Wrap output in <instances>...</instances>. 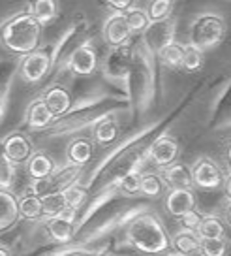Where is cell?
Returning a JSON list of instances; mask_svg holds the SVG:
<instances>
[{
    "label": "cell",
    "instance_id": "1",
    "mask_svg": "<svg viewBox=\"0 0 231 256\" xmlns=\"http://www.w3.org/2000/svg\"><path fill=\"white\" fill-rule=\"evenodd\" d=\"M124 238L128 245L145 254H162L171 247L168 230L154 213H139L134 216L126 224Z\"/></svg>",
    "mask_w": 231,
    "mask_h": 256
},
{
    "label": "cell",
    "instance_id": "2",
    "mask_svg": "<svg viewBox=\"0 0 231 256\" xmlns=\"http://www.w3.org/2000/svg\"><path fill=\"white\" fill-rule=\"evenodd\" d=\"M41 24L30 12H19L0 24V46L15 55H28L40 48Z\"/></svg>",
    "mask_w": 231,
    "mask_h": 256
},
{
    "label": "cell",
    "instance_id": "3",
    "mask_svg": "<svg viewBox=\"0 0 231 256\" xmlns=\"http://www.w3.org/2000/svg\"><path fill=\"white\" fill-rule=\"evenodd\" d=\"M226 36V19L218 14L207 12L198 16L190 24V44L198 46L200 49L216 48Z\"/></svg>",
    "mask_w": 231,
    "mask_h": 256
},
{
    "label": "cell",
    "instance_id": "4",
    "mask_svg": "<svg viewBox=\"0 0 231 256\" xmlns=\"http://www.w3.org/2000/svg\"><path fill=\"white\" fill-rule=\"evenodd\" d=\"M51 51L47 48H38L28 55H24L19 62V76L26 83H40L51 68Z\"/></svg>",
    "mask_w": 231,
    "mask_h": 256
},
{
    "label": "cell",
    "instance_id": "5",
    "mask_svg": "<svg viewBox=\"0 0 231 256\" xmlns=\"http://www.w3.org/2000/svg\"><path fill=\"white\" fill-rule=\"evenodd\" d=\"M192 183L201 190H216L224 184L220 166L209 156H201L192 166Z\"/></svg>",
    "mask_w": 231,
    "mask_h": 256
},
{
    "label": "cell",
    "instance_id": "6",
    "mask_svg": "<svg viewBox=\"0 0 231 256\" xmlns=\"http://www.w3.org/2000/svg\"><path fill=\"white\" fill-rule=\"evenodd\" d=\"M32 152H34V147H32L30 138L23 132H13L2 142V154L9 162H13L15 166L26 164V160L32 156Z\"/></svg>",
    "mask_w": 231,
    "mask_h": 256
},
{
    "label": "cell",
    "instance_id": "7",
    "mask_svg": "<svg viewBox=\"0 0 231 256\" xmlns=\"http://www.w3.org/2000/svg\"><path fill=\"white\" fill-rule=\"evenodd\" d=\"M179 151H181V147H179V142H177L175 138L164 134V136L156 138L152 142L151 149H149V156H151L152 162L158 168L164 170L168 168V166H171L173 162H177Z\"/></svg>",
    "mask_w": 231,
    "mask_h": 256
},
{
    "label": "cell",
    "instance_id": "8",
    "mask_svg": "<svg viewBox=\"0 0 231 256\" xmlns=\"http://www.w3.org/2000/svg\"><path fill=\"white\" fill-rule=\"evenodd\" d=\"M196 194L192 188H169L166 190V196H164V208L169 215L173 216H183L186 215L188 211H194L196 209Z\"/></svg>",
    "mask_w": 231,
    "mask_h": 256
},
{
    "label": "cell",
    "instance_id": "9",
    "mask_svg": "<svg viewBox=\"0 0 231 256\" xmlns=\"http://www.w3.org/2000/svg\"><path fill=\"white\" fill-rule=\"evenodd\" d=\"M132 36V30H130V24L126 21V16L124 12H117L113 14L104 24V40L107 46L111 48H120L124 46Z\"/></svg>",
    "mask_w": 231,
    "mask_h": 256
},
{
    "label": "cell",
    "instance_id": "10",
    "mask_svg": "<svg viewBox=\"0 0 231 256\" xmlns=\"http://www.w3.org/2000/svg\"><path fill=\"white\" fill-rule=\"evenodd\" d=\"M96 66H98V55H96L92 44H88V42L73 49L70 60H68V68L75 76H90L96 70Z\"/></svg>",
    "mask_w": 231,
    "mask_h": 256
},
{
    "label": "cell",
    "instance_id": "11",
    "mask_svg": "<svg viewBox=\"0 0 231 256\" xmlns=\"http://www.w3.org/2000/svg\"><path fill=\"white\" fill-rule=\"evenodd\" d=\"M43 102L53 113V117H62L64 113L70 112L72 108V92L64 85H53L43 92Z\"/></svg>",
    "mask_w": 231,
    "mask_h": 256
},
{
    "label": "cell",
    "instance_id": "12",
    "mask_svg": "<svg viewBox=\"0 0 231 256\" xmlns=\"http://www.w3.org/2000/svg\"><path fill=\"white\" fill-rule=\"evenodd\" d=\"M173 28H175V24L171 19L160 21V23H151L149 28L145 30V42L149 44V48L160 53V49H164L168 44L173 42Z\"/></svg>",
    "mask_w": 231,
    "mask_h": 256
},
{
    "label": "cell",
    "instance_id": "13",
    "mask_svg": "<svg viewBox=\"0 0 231 256\" xmlns=\"http://www.w3.org/2000/svg\"><path fill=\"white\" fill-rule=\"evenodd\" d=\"M162 177L169 188H192V168L184 162H173L171 166L162 170Z\"/></svg>",
    "mask_w": 231,
    "mask_h": 256
},
{
    "label": "cell",
    "instance_id": "14",
    "mask_svg": "<svg viewBox=\"0 0 231 256\" xmlns=\"http://www.w3.org/2000/svg\"><path fill=\"white\" fill-rule=\"evenodd\" d=\"M19 220V204L11 190L0 188V232H6Z\"/></svg>",
    "mask_w": 231,
    "mask_h": 256
},
{
    "label": "cell",
    "instance_id": "15",
    "mask_svg": "<svg viewBox=\"0 0 231 256\" xmlns=\"http://www.w3.org/2000/svg\"><path fill=\"white\" fill-rule=\"evenodd\" d=\"M55 160L49 156L47 152L34 151L32 156L26 160V174L32 181H40V179H47L53 172H55Z\"/></svg>",
    "mask_w": 231,
    "mask_h": 256
},
{
    "label": "cell",
    "instance_id": "16",
    "mask_svg": "<svg viewBox=\"0 0 231 256\" xmlns=\"http://www.w3.org/2000/svg\"><path fill=\"white\" fill-rule=\"evenodd\" d=\"M55 119L53 113L49 112V108L45 106L43 98L32 100L28 108H26V124L30 130H40L45 128L47 124H51V120Z\"/></svg>",
    "mask_w": 231,
    "mask_h": 256
},
{
    "label": "cell",
    "instance_id": "17",
    "mask_svg": "<svg viewBox=\"0 0 231 256\" xmlns=\"http://www.w3.org/2000/svg\"><path fill=\"white\" fill-rule=\"evenodd\" d=\"M45 228H47V234L51 236V240L56 241V243H68V241H72L73 232H75L73 220H68V218H64L60 215L47 218L45 220Z\"/></svg>",
    "mask_w": 231,
    "mask_h": 256
},
{
    "label": "cell",
    "instance_id": "18",
    "mask_svg": "<svg viewBox=\"0 0 231 256\" xmlns=\"http://www.w3.org/2000/svg\"><path fill=\"white\" fill-rule=\"evenodd\" d=\"M92 152H94L92 142H88L85 138H79V140L70 142L68 149H66V158H68V164H73V166L81 168L92 158Z\"/></svg>",
    "mask_w": 231,
    "mask_h": 256
},
{
    "label": "cell",
    "instance_id": "19",
    "mask_svg": "<svg viewBox=\"0 0 231 256\" xmlns=\"http://www.w3.org/2000/svg\"><path fill=\"white\" fill-rule=\"evenodd\" d=\"M171 248L175 250V254L188 256L194 252H200V236L194 230H181L171 238Z\"/></svg>",
    "mask_w": 231,
    "mask_h": 256
},
{
    "label": "cell",
    "instance_id": "20",
    "mask_svg": "<svg viewBox=\"0 0 231 256\" xmlns=\"http://www.w3.org/2000/svg\"><path fill=\"white\" fill-rule=\"evenodd\" d=\"M28 12L41 26L53 23L58 16V0H30Z\"/></svg>",
    "mask_w": 231,
    "mask_h": 256
},
{
    "label": "cell",
    "instance_id": "21",
    "mask_svg": "<svg viewBox=\"0 0 231 256\" xmlns=\"http://www.w3.org/2000/svg\"><path fill=\"white\" fill-rule=\"evenodd\" d=\"M19 204V216H23L26 220H38L43 216L41 211V198L38 194H24L21 198H17Z\"/></svg>",
    "mask_w": 231,
    "mask_h": 256
},
{
    "label": "cell",
    "instance_id": "22",
    "mask_svg": "<svg viewBox=\"0 0 231 256\" xmlns=\"http://www.w3.org/2000/svg\"><path fill=\"white\" fill-rule=\"evenodd\" d=\"M40 198H41V211H43V216H45V218L60 215L64 209L68 208L62 190L49 192V194H43Z\"/></svg>",
    "mask_w": 231,
    "mask_h": 256
},
{
    "label": "cell",
    "instance_id": "23",
    "mask_svg": "<svg viewBox=\"0 0 231 256\" xmlns=\"http://www.w3.org/2000/svg\"><path fill=\"white\" fill-rule=\"evenodd\" d=\"M117 136H119V124H117V120H113L111 117H107V119H102L96 122V126H94L96 144L109 145L117 140Z\"/></svg>",
    "mask_w": 231,
    "mask_h": 256
},
{
    "label": "cell",
    "instance_id": "24",
    "mask_svg": "<svg viewBox=\"0 0 231 256\" xmlns=\"http://www.w3.org/2000/svg\"><path fill=\"white\" fill-rule=\"evenodd\" d=\"M196 234L200 236V238H207V240H216V238H224V224L220 220V216L216 215H203L201 218L200 226H198V230Z\"/></svg>",
    "mask_w": 231,
    "mask_h": 256
},
{
    "label": "cell",
    "instance_id": "25",
    "mask_svg": "<svg viewBox=\"0 0 231 256\" xmlns=\"http://www.w3.org/2000/svg\"><path fill=\"white\" fill-rule=\"evenodd\" d=\"M166 188H168V184L160 174L149 172V174L141 176V194H145L147 198H158L166 192Z\"/></svg>",
    "mask_w": 231,
    "mask_h": 256
},
{
    "label": "cell",
    "instance_id": "26",
    "mask_svg": "<svg viewBox=\"0 0 231 256\" xmlns=\"http://www.w3.org/2000/svg\"><path fill=\"white\" fill-rule=\"evenodd\" d=\"M160 60L168 68H181L183 66V55H184V46L179 42H171L164 49H160Z\"/></svg>",
    "mask_w": 231,
    "mask_h": 256
},
{
    "label": "cell",
    "instance_id": "27",
    "mask_svg": "<svg viewBox=\"0 0 231 256\" xmlns=\"http://www.w3.org/2000/svg\"><path fill=\"white\" fill-rule=\"evenodd\" d=\"M145 12L151 19V23L168 21L173 14V0H151Z\"/></svg>",
    "mask_w": 231,
    "mask_h": 256
},
{
    "label": "cell",
    "instance_id": "28",
    "mask_svg": "<svg viewBox=\"0 0 231 256\" xmlns=\"http://www.w3.org/2000/svg\"><path fill=\"white\" fill-rule=\"evenodd\" d=\"M201 66H203V49H200L194 44H186L181 68L186 70V72H200Z\"/></svg>",
    "mask_w": 231,
    "mask_h": 256
},
{
    "label": "cell",
    "instance_id": "29",
    "mask_svg": "<svg viewBox=\"0 0 231 256\" xmlns=\"http://www.w3.org/2000/svg\"><path fill=\"white\" fill-rule=\"evenodd\" d=\"M117 188L124 196H136L141 192V176L136 172H128V174L117 179Z\"/></svg>",
    "mask_w": 231,
    "mask_h": 256
},
{
    "label": "cell",
    "instance_id": "30",
    "mask_svg": "<svg viewBox=\"0 0 231 256\" xmlns=\"http://www.w3.org/2000/svg\"><path fill=\"white\" fill-rule=\"evenodd\" d=\"M126 21L130 24V30L132 32H145L151 24V19L147 16V12L141 8H128L124 12Z\"/></svg>",
    "mask_w": 231,
    "mask_h": 256
},
{
    "label": "cell",
    "instance_id": "31",
    "mask_svg": "<svg viewBox=\"0 0 231 256\" xmlns=\"http://www.w3.org/2000/svg\"><path fill=\"white\" fill-rule=\"evenodd\" d=\"M226 250H228V243L224 238H216V240L200 238L201 256H226Z\"/></svg>",
    "mask_w": 231,
    "mask_h": 256
},
{
    "label": "cell",
    "instance_id": "32",
    "mask_svg": "<svg viewBox=\"0 0 231 256\" xmlns=\"http://www.w3.org/2000/svg\"><path fill=\"white\" fill-rule=\"evenodd\" d=\"M15 164L9 162L4 154H0V188H6L9 190L13 186V181H15Z\"/></svg>",
    "mask_w": 231,
    "mask_h": 256
},
{
    "label": "cell",
    "instance_id": "33",
    "mask_svg": "<svg viewBox=\"0 0 231 256\" xmlns=\"http://www.w3.org/2000/svg\"><path fill=\"white\" fill-rule=\"evenodd\" d=\"M64 198H66V204H68V208H73L77 209L83 206V202L87 200V192L85 188H81L77 184H70V186H66L62 190Z\"/></svg>",
    "mask_w": 231,
    "mask_h": 256
},
{
    "label": "cell",
    "instance_id": "34",
    "mask_svg": "<svg viewBox=\"0 0 231 256\" xmlns=\"http://www.w3.org/2000/svg\"><path fill=\"white\" fill-rule=\"evenodd\" d=\"M201 218H203V215H200L198 213V209H194V211H188L186 215L179 216V220H181V226H183L184 230H198V226H200Z\"/></svg>",
    "mask_w": 231,
    "mask_h": 256
},
{
    "label": "cell",
    "instance_id": "35",
    "mask_svg": "<svg viewBox=\"0 0 231 256\" xmlns=\"http://www.w3.org/2000/svg\"><path fill=\"white\" fill-rule=\"evenodd\" d=\"M134 0H107V4L111 6L115 12H126L130 6H132Z\"/></svg>",
    "mask_w": 231,
    "mask_h": 256
},
{
    "label": "cell",
    "instance_id": "36",
    "mask_svg": "<svg viewBox=\"0 0 231 256\" xmlns=\"http://www.w3.org/2000/svg\"><path fill=\"white\" fill-rule=\"evenodd\" d=\"M224 190H226V196L228 200H231V174L226 179H224Z\"/></svg>",
    "mask_w": 231,
    "mask_h": 256
},
{
    "label": "cell",
    "instance_id": "37",
    "mask_svg": "<svg viewBox=\"0 0 231 256\" xmlns=\"http://www.w3.org/2000/svg\"><path fill=\"white\" fill-rule=\"evenodd\" d=\"M0 256H11V250L6 245H0Z\"/></svg>",
    "mask_w": 231,
    "mask_h": 256
},
{
    "label": "cell",
    "instance_id": "38",
    "mask_svg": "<svg viewBox=\"0 0 231 256\" xmlns=\"http://www.w3.org/2000/svg\"><path fill=\"white\" fill-rule=\"evenodd\" d=\"M226 218H228V222H230V226H231V200H230L228 209H226Z\"/></svg>",
    "mask_w": 231,
    "mask_h": 256
},
{
    "label": "cell",
    "instance_id": "39",
    "mask_svg": "<svg viewBox=\"0 0 231 256\" xmlns=\"http://www.w3.org/2000/svg\"><path fill=\"white\" fill-rule=\"evenodd\" d=\"M226 158H228V164H230V168H231V145L228 147V154H226Z\"/></svg>",
    "mask_w": 231,
    "mask_h": 256
},
{
    "label": "cell",
    "instance_id": "40",
    "mask_svg": "<svg viewBox=\"0 0 231 256\" xmlns=\"http://www.w3.org/2000/svg\"><path fill=\"white\" fill-rule=\"evenodd\" d=\"M98 256H113V254H111V252H100Z\"/></svg>",
    "mask_w": 231,
    "mask_h": 256
},
{
    "label": "cell",
    "instance_id": "41",
    "mask_svg": "<svg viewBox=\"0 0 231 256\" xmlns=\"http://www.w3.org/2000/svg\"><path fill=\"white\" fill-rule=\"evenodd\" d=\"M168 256H181V254H168Z\"/></svg>",
    "mask_w": 231,
    "mask_h": 256
},
{
    "label": "cell",
    "instance_id": "42",
    "mask_svg": "<svg viewBox=\"0 0 231 256\" xmlns=\"http://www.w3.org/2000/svg\"><path fill=\"white\" fill-rule=\"evenodd\" d=\"M72 256H81V254H72Z\"/></svg>",
    "mask_w": 231,
    "mask_h": 256
},
{
    "label": "cell",
    "instance_id": "43",
    "mask_svg": "<svg viewBox=\"0 0 231 256\" xmlns=\"http://www.w3.org/2000/svg\"><path fill=\"white\" fill-rule=\"evenodd\" d=\"M173 2H175V0H173Z\"/></svg>",
    "mask_w": 231,
    "mask_h": 256
}]
</instances>
